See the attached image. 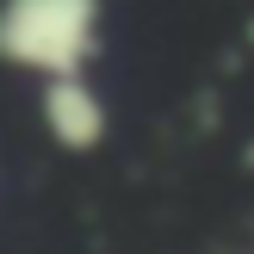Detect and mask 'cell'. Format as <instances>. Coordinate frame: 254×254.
I'll list each match as a JSON object with an SVG mask.
<instances>
[{"mask_svg": "<svg viewBox=\"0 0 254 254\" xmlns=\"http://www.w3.org/2000/svg\"><path fill=\"white\" fill-rule=\"evenodd\" d=\"M106 37V0H0V62L37 81L87 74Z\"/></svg>", "mask_w": 254, "mask_h": 254, "instance_id": "6da1fadb", "label": "cell"}, {"mask_svg": "<svg viewBox=\"0 0 254 254\" xmlns=\"http://www.w3.org/2000/svg\"><path fill=\"white\" fill-rule=\"evenodd\" d=\"M37 124L62 155H93L112 130V106L93 87V74H56L37 81Z\"/></svg>", "mask_w": 254, "mask_h": 254, "instance_id": "7a4b0ae2", "label": "cell"}]
</instances>
